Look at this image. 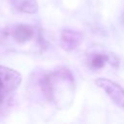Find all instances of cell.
Masks as SVG:
<instances>
[{
  "label": "cell",
  "instance_id": "1",
  "mask_svg": "<svg viewBox=\"0 0 124 124\" xmlns=\"http://www.w3.org/2000/svg\"><path fill=\"white\" fill-rule=\"evenodd\" d=\"M98 87L103 89L110 100L120 108H124V88L121 87L115 81L108 78H98L95 80Z\"/></svg>",
  "mask_w": 124,
  "mask_h": 124
},
{
  "label": "cell",
  "instance_id": "2",
  "mask_svg": "<svg viewBox=\"0 0 124 124\" xmlns=\"http://www.w3.org/2000/svg\"><path fill=\"white\" fill-rule=\"evenodd\" d=\"M0 79L7 94L15 92L22 81V76L17 71L6 66H0Z\"/></svg>",
  "mask_w": 124,
  "mask_h": 124
},
{
  "label": "cell",
  "instance_id": "3",
  "mask_svg": "<svg viewBox=\"0 0 124 124\" xmlns=\"http://www.w3.org/2000/svg\"><path fill=\"white\" fill-rule=\"evenodd\" d=\"M82 41V35L80 32L66 28L60 33V46L66 51H73L76 49Z\"/></svg>",
  "mask_w": 124,
  "mask_h": 124
},
{
  "label": "cell",
  "instance_id": "4",
  "mask_svg": "<svg viewBox=\"0 0 124 124\" xmlns=\"http://www.w3.org/2000/svg\"><path fill=\"white\" fill-rule=\"evenodd\" d=\"M11 4L19 13L34 15L39 10L37 0H11Z\"/></svg>",
  "mask_w": 124,
  "mask_h": 124
},
{
  "label": "cell",
  "instance_id": "5",
  "mask_svg": "<svg viewBox=\"0 0 124 124\" xmlns=\"http://www.w3.org/2000/svg\"><path fill=\"white\" fill-rule=\"evenodd\" d=\"M34 36V31L32 27L25 24L17 25L13 31V38L17 43H25L32 39Z\"/></svg>",
  "mask_w": 124,
  "mask_h": 124
},
{
  "label": "cell",
  "instance_id": "6",
  "mask_svg": "<svg viewBox=\"0 0 124 124\" xmlns=\"http://www.w3.org/2000/svg\"><path fill=\"white\" fill-rule=\"evenodd\" d=\"M108 62V53H96L90 59V65L93 69H102Z\"/></svg>",
  "mask_w": 124,
  "mask_h": 124
},
{
  "label": "cell",
  "instance_id": "7",
  "mask_svg": "<svg viewBox=\"0 0 124 124\" xmlns=\"http://www.w3.org/2000/svg\"><path fill=\"white\" fill-rule=\"evenodd\" d=\"M108 63L113 66L114 68H117L119 65V58L117 57V55H115L114 53H108Z\"/></svg>",
  "mask_w": 124,
  "mask_h": 124
},
{
  "label": "cell",
  "instance_id": "8",
  "mask_svg": "<svg viewBox=\"0 0 124 124\" xmlns=\"http://www.w3.org/2000/svg\"><path fill=\"white\" fill-rule=\"evenodd\" d=\"M6 95H8L5 90H4V87H3V84L1 82V79H0V107L4 105V102H5V98H6Z\"/></svg>",
  "mask_w": 124,
  "mask_h": 124
}]
</instances>
